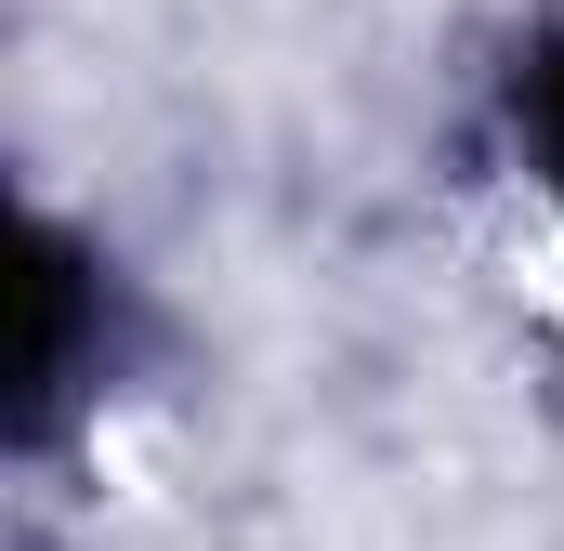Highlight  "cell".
<instances>
[{"instance_id":"cell-1","label":"cell","mask_w":564,"mask_h":551,"mask_svg":"<svg viewBox=\"0 0 564 551\" xmlns=\"http://www.w3.org/2000/svg\"><path fill=\"white\" fill-rule=\"evenodd\" d=\"M499 132H512V171H525V197L564 224V13L512 53V79H499Z\"/></svg>"}]
</instances>
